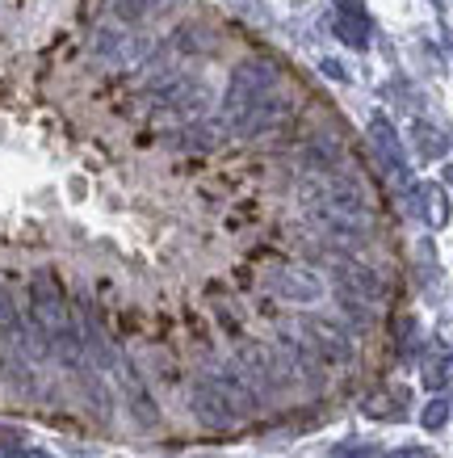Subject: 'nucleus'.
Here are the masks:
<instances>
[{
    "label": "nucleus",
    "instance_id": "f3484780",
    "mask_svg": "<svg viewBox=\"0 0 453 458\" xmlns=\"http://www.w3.org/2000/svg\"><path fill=\"white\" fill-rule=\"evenodd\" d=\"M96 55L113 59V64H126V59L138 55V42L126 34V30H101L96 34Z\"/></svg>",
    "mask_w": 453,
    "mask_h": 458
},
{
    "label": "nucleus",
    "instance_id": "20e7f679",
    "mask_svg": "<svg viewBox=\"0 0 453 458\" xmlns=\"http://www.w3.org/2000/svg\"><path fill=\"white\" fill-rule=\"evenodd\" d=\"M370 148L378 156V165L386 168V181H390V190L398 194V202L412 210V202H415L412 165H407V152H403V140L395 135V126L386 123V118H373L370 123Z\"/></svg>",
    "mask_w": 453,
    "mask_h": 458
},
{
    "label": "nucleus",
    "instance_id": "9b49d317",
    "mask_svg": "<svg viewBox=\"0 0 453 458\" xmlns=\"http://www.w3.org/2000/svg\"><path fill=\"white\" fill-rule=\"evenodd\" d=\"M336 291L344 294H353V299H361V303H382V278L373 274L370 265H361V261H336Z\"/></svg>",
    "mask_w": 453,
    "mask_h": 458
},
{
    "label": "nucleus",
    "instance_id": "b1692460",
    "mask_svg": "<svg viewBox=\"0 0 453 458\" xmlns=\"http://www.w3.org/2000/svg\"><path fill=\"white\" fill-rule=\"evenodd\" d=\"M386 458H437L428 445H398V450H390Z\"/></svg>",
    "mask_w": 453,
    "mask_h": 458
},
{
    "label": "nucleus",
    "instance_id": "aec40b11",
    "mask_svg": "<svg viewBox=\"0 0 453 458\" xmlns=\"http://www.w3.org/2000/svg\"><path fill=\"white\" fill-rule=\"evenodd\" d=\"M449 417H453V403L437 395V400L424 403V412H420V425H424L428 433H437V429H445V420H449Z\"/></svg>",
    "mask_w": 453,
    "mask_h": 458
},
{
    "label": "nucleus",
    "instance_id": "6ab92c4d",
    "mask_svg": "<svg viewBox=\"0 0 453 458\" xmlns=\"http://www.w3.org/2000/svg\"><path fill=\"white\" fill-rule=\"evenodd\" d=\"M453 383V353H445V358L437 361H424V387L428 391H440Z\"/></svg>",
    "mask_w": 453,
    "mask_h": 458
},
{
    "label": "nucleus",
    "instance_id": "1a4fd4ad",
    "mask_svg": "<svg viewBox=\"0 0 453 458\" xmlns=\"http://www.w3.org/2000/svg\"><path fill=\"white\" fill-rule=\"evenodd\" d=\"M294 118V101L277 89L273 98H264L256 110H247L244 114V123L235 126V135L239 140H256V135H273V131H281V126Z\"/></svg>",
    "mask_w": 453,
    "mask_h": 458
},
{
    "label": "nucleus",
    "instance_id": "f257e3e1",
    "mask_svg": "<svg viewBox=\"0 0 453 458\" xmlns=\"http://www.w3.org/2000/svg\"><path fill=\"white\" fill-rule=\"evenodd\" d=\"M302 202H306V215L315 223L319 232L336 244V249H348L357 252L370 244V232H373V207H370V194L361 177L353 173H319L302 185Z\"/></svg>",
    "mask_w": 453,
    "mask_h": 458
},
{
    "label": "nucleus",
    "instance_id": "f03ea898",
    "mask_svg": "<svg viewBox=\"0 0 453 458\" xmlns=\"http://www.w3.org/2000/svg\"><path fill=\"white\" fill-rule=\"evenodd\" d=\"M277 89H281V72L277 64L269 59H244V64H235L231 81H227V93H222V123L227 131L244 123L247 110H256L264 98H273Z\"/></svg>",
    "mask_w": 453,
    "mask_h": 458
},
{
    "label": "nucleus",
    "instance_id": "423d86ee",
    "mask_svg": "<svg viewBox=\"0 0 453 458\" xmlns=\"http://www.w3.org/2000/svg\"><path fill=\"white\" fill-rule=\"evenodd\" d=\"M277 358H281V370H286L289 383H302L306 391H323L328 387V366L302 345L294 333H286L277 341Z\"/></svg>",
    "mask_w": 453,
    "mask_h": 458
},
{
    "label": "nucleus",
    "instance_id": "9d476101",
    "mask_svg": "<svg viewBox=\"0 0 453 458\" xmlns=\"http://www.w3.org/2000/svg\"><path fill=\"white\" fill-rule=\"evenodd\" d=\"M0 341L9 353H29V333H26V316L17 307L13 282L0 274Z\"/></svg>",
    "mask_w": 453,
    "mask_h": 458
},
{
    "label": "nucleus",
    "instance_id": "bb28decb",
    "mask_svg": "<svg viewBox=\"0 0 453 458\" xmlns=\"http://www.w3.org/2000/svg\"><path fill=\"white\" fill-rule=\"evenodd\" d=\"M445 181H449V185H453V165H449V168H445Z\"/></svg>",
    "mask_w": 453,
    "mask_h": 458
},
{
    "label": "nucleus",
    "instance_id": "0eeeda50",
    "mask_svg": "<svg viewBox=\"0 0 453 458\" xmlns=\"http://www.w3.org/2000/svg\"><path fill=\"white\" fill-rule=\"evenodd\" d=\"M155 106L180 114V118H197L210 106V89L197 76H168L155 84Z\"/></svg>",
    "mask_w": 453,
    "mask_h": 458
},
{
    "label": "nucleus",
    "instance_id": "5701e85b",
    "mask_svg": "<svg viewBox=\"0 0 453 458\" xmlns=\"http://www.w3.org/2000/svg\"><path fill=\"white\" fill-rule=\"evenodd\" d=\"M0 458H55L51 450H42V445H13V450H0Z\"/></svg>",
    "mask_w": 453,
    "mask_h": 458
},
{
    "label": "nucleus",
    "instance_id": "7ed1b4c3",
    "mask_svg": "<svg viewBox=\"0 0 453 458\" xmlns=\"http://www.w3.org/2000/svg\"><path fill=\"white\" fill-rule=\"evenodd\" d=\"M294 336H298L302 345L311 349L323 366H353L357 358V341L348 328H340L336 319H323V316H302L294 324Z\"/></svg>",
    "mask_w": 453,
    "mask_h": 458
},
{
    "label": "nucleus",
    "instance_id": "4468645a",
    "mask_svg": "<svg viewBox=\"0 0 453 458\" xmlns=\"http://www.w3.org/2000/svg\"><path fill=\"white\" fill-rule=\"evenodd\" d=\"M412 215H420L428 227H445V223H449V194H445V185H437V181H420V185H415Z\"/></svg>",
    "mask_w": 453,
    "mask_h": 458
},
{
    "label": "nucleus",
    "instance_id": "412c9836",
    "mask_svg": "<svg viewBox=\"0 0 453 458\" xmlns=\"http://www.w3.org/2000/svg\"><path fill=\"white\" fill-rule=\"evenodd\" d=\"M164 0H113V13L122 17V21H143L147 13H155Z\"/></svg>",
    "mask_w": 453,
    "mask_h": 458
},
{
    "label": "nucleus",
    "instance_id": "393cba45",
    "mask_svg": "<svg viewBox=\"0 0 453 458\" xmlns=\"http://www.w3.org/2000/svg\"><path fill=\"white\" fill-rule=\"evenodd\" d=\"M13 445H26V433H21V429H4V425H0V450H13Z\"/></svg>",
    "mask_w": 453,
    "mask_h": 458
},
{
    "label": "nucleus",
    "instance_id": "f8f14e48",
    "mask_svg": "<svg viewBox=\"0 0 453 458\" xmlns=\"http://www.w3.org/2000/svg\"><path fill=\"white\" fill-rule=\"evenodd\" d=\"M273 291L289 303H315V299H323V278L306 265H286V269H277Z\"/></svg>",
    "mask_w": 453,
    "mask_h": 458
},
{
    "label": "nucleus",
    "instance_id": "2eb2a0df",
    "mask_svg": "<svg viewBox=\"0 0 453 458\" xmlns=\"http://www.w3.org/2000/svg\"><path fill=\"white\" fill-rule=\"evenodd\" d=\"M407 408H412L407 387H382V391H373V395H365V403H361V412L370 420H403Z\"/></svg>",
    "mask_w": 453,
    "mask_h": 458
},
{
    "label": "nucleus",
    "instance_id": "a878e982",
    "mask_svg": "<svg viewBox=\"0 0 453 458\" xmlns=\"http://www.w3.org/2000/svg\"><path fill=\"white\" fill-rule=\"evenodd\" d=\"M323 72H328L331 81H348V72H344L340 64H331V59H328V64H323Z\"/></svg>",
    "mask_w": 453,
    "mask_h": 458
},
{
    "label": "nucleus",
    "instance_id": "a211bd4d",
    "mask_svg": "<svg viewBox=\"0 0 453 458\" xmlns=\"http://www.w3.org/2000/svg\"><path fill=\"white\" fill-rule=\"evenodd\" d=\"M172 51H180V55H210V51H214L210 30L206 26H180L177 34H172Z\"/></svg>",
    "mask_w": 453,
    "mask_h": 458
},
{
    "label": "nucleus",
    "instance_id": "dca6fc26",
    "mask_svg": "<svg viewBox=\"0 0 453 458\" xmlns=\"http://www.w3.org/2000/svg\"><path fill=\"white\" fill-rule=\"evenodd\" d=\"M412 152L420 156L424 165H432V160H440V156L449 152V135L432 123H415L412 126Z\"/></svg>",
    "mask_w": 453,
    "mask_h": 458
},
{
    "label": "nucleus",
    "instance_id": "ddd939ff",
    "mask_svg": "<svg viewBox=\"0 0 453 458\" xmlns=\"http://www.w3.org/2000/svg\"><path fill=\"white\" fill-rule=\"evenodd\" d=\"M331 30L344 47L365 51L370 47V17L361 9V0H336V13H331Z\"/></svg>",
    "mask_w": 453,
    "mask_h": 458
},
{
    "label": "nucleus",
    "instance_id": "4be33fe9",
    "mask_svg": "<svg viewBox=\"0 0 453 458\" xmlns=\"http://www.w3.org/2000/svg\"><path fill=\"white\" fill-rule=\"evenodd\" d=\"M328 458H378V450L370 442H340V445H331Z\"/></svg>",
    "mask_w": 453,
    "mask_h": 458
},
{
    "label": "nucleus",
    "instance_id": "39448f33",
    "mask_svg": "<svg viewBox=\"0 0 453 458\" xmlns=\"http://www.w3.org/2000/svg\"><path fill=\"white\" fill-rule=\"evenodd\" d=\"M189 412L202 420L206 429H235V425L244 420L239 412H235V403L227 400V391H222L210 375H202L189 387Z\"/></svg>",
    "mask_w": 453,
    "mask_h": 458
},
{
    "label": "nucleus",
    "instance_id": "6e6552de",
    "mask_svg": "<svg viewBox=\"0 0 453 458\" xmlns=\"http://www.w3.org/2000/svg\"><path fill=\"white\" fill-rule=\"evenodd\" d=\"M113 378H118V387H122V400H126V408H130V417H135L143 429H155V425H160V403H155V395L147 391L143 375L135 370V361L118 358Z\"/></svg>",
    "mask_w": 453,
    "mask_h": 458
}]
</instances>
